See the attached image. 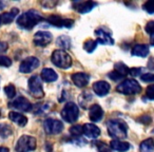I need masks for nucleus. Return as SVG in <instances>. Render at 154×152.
Listing matches in <instances>:
<instances>
[{"label": "nucleus", "mask_w": 154, "mask_h": 152, "mask_svg": "<svg viewBox=\"0 0 154 152\" xmlns=\"http://www.w3.org/2000/svg\"><path fill=\"white\" fill-rule=\"evenodd\" d=\"M109 77L111 78L112 80H115V82H117V80L122 79V76L120 74H118V73L116 72V71H112V72L109 73Z\"/></svg>", "instance_id": "39"}, {"label": "nucleus", "mask_w": 154, "mask_h": 152, "mask_svg": "<svg viewBox=\"0 0 154 152\" xmlns=\"http://www.w3.org/2000/svg\"><path fill=\"white\" fill-rule=\"evenodd\" d=\"M103 116V110L97 104H93L90 108H89V118H90L92 122H100L101 118Z\"/></svg>", "instance_id": "15"}, {"label": "nucleus", "mask_w": 154, "mask_h": 152, "mask_svg": "<svg viewBox=\"0 0 154 152\" xmlns=\"http://www.w3.org/2000/svg\"><path fill=\"white\" fill-rule=\"evenodd\" d=\"M130 144L126 143V141H118V139H113V141L110 143V148L112 150H116V151H119V152H125V151H128L130 149Z\"/></svg>", "instance_id": "21"}, {"label": "nucleus", "mask_w": 154, "mask_h": 152, "mask_svg": "<svg viewBox=\"0 0 154 152\" xmlns=\"http://www.w3.org/2000/svg\"><path fill=\"white\" fill-rule=\"evenodd\" d=\"M140 151L141 152H154L153 139L148 138L140 144Z\"/></svg>", "instance_id": "25"}, {"label": "nucleus", "mask_w": 154, "mask_h": 152, "mask_svg": "<svg viewBox=\"0 0 154 152\" xmlns=\"http://www.w3.org/2000/svg\"><path fill=\"white\" fill-rule=\"evenodd\" d=\"M56 45L63 50H68L71 48V39L68 36H59L56 40Z\"/></svg>", "instance_id": "24"}, {"label": "nucleus", "mask_w": 154, "mask_h": 152, "mask_svg": "<svg viewBox=\"0 0 154 152\" xmlns=\"http://www.w3.org/2000/svg\"><path fill=\"white\" fill-rule=\"evenodd\" d=\"M47 21L49 23H51L52 26H56V28H72L73 24H74V20L73 19H64L61 18L60 16L57 15H52L50 16L47 19Z\"/></svg>", "instance_id": "11"}, {"label": "nucleus", "mask_w": 154, "mask_h": 152, "mask_svg": "<svg viewBox=\"0 0 154 152\" xmlns=\"http://www.w3.org/2000/svg\"><path fill=\"white\" fill-rule=\"evenodd\" d=\"M5 92L9 98H13L16 95V89L14 87V85H9V86L5 87Z\"/></svg>", "instance_id": "32"}, {"label": "nucleus", "mask_w": 154, "mask_h": 152, "mask_svg": "<svg viewBox=\"0 0 154 152\" xmlns=\"http://www.w3.org/2000/svg\"><path fill=\"white\" fill-rule=\"evenodd\" d=\"M96 5L97 3L94 2V1H75V2H73V8L75 9V11L82 14L89 13Z\"/></svg>", "instance_id": "13"}, {"label": "nucleus", "mask_w": 154, "mask_h": 152, "mask_svg": "<svg viewBox=\"0 0 154 152\" xmlns=\"http://www.w3.org/2000/svg\"><path fill=\"white\" fill-rule=\"evenodd\" d=\"M95 35H96V42H99L101 45H114V39L111 37V35L108 32H106L103 28H98L95 30Z\"/></svg>", "instance_id": "14"}, {"label": "nucleus", "mask_w": 154, "mask_h": 152, "mask_svg": "<svg viewBox=\"0 0 154 152\" xmlns=\"http://www.w3.org/2000/svg\"><path fill=\"white\" fill-rule=\"evenodd\" d=\"M9 48L7 42H3V41H0V52H5Z\"/></svg>", "instance_id": "42"}, {"label": "nucleus", "mask_w": 154, "mask_h": 152, "mask_svg": "<svg viewBox=\"0 0 154 152\" xmlns=\"http://www.w3.org/2000/svg\"><path fill=\"white\" fill-rule=\"evenodd\" d=\"M82 133L89 138H96L100 135V129L94 124H85L82 126Z\"/></svg>", "instance_id": "17"}, {"label": "nucleus", "mask_w": 154, "mask_h": 152, "mask_svg": "<svg viewBox=\"0 0 154 152\" xmlns=\"http://www.w3.org/2000/svg\"><path fill=\"white\" fill-rule=\"evenodd\" d=\"M39 60L36 57H28L24 60H22V62L19 66V71L21 73H31L32 71H34L35 69H37L39 67Z\"/></svg>", "instance_id": "9"}, {"label": "nucleus", "mask_w": 154, "mask_h": 152, "mask_svg": "<svg viewBox=\"0 0 154 152\" xmlns=\"http://www.w3.org/2000/svg\"><path fill=\"white\" fill-rule=\"evenodd\" d=\"M37 141L34 136L31 135H22L17 141L15 146L16 152H30L36 149Z\"/></svg>", "instance_id": "6"}, {"label": "nucleus", "mask_w": 154, "mask_h": 152, "mask_svg": "<svg viewBox=\"0 0 154 152\" xmlns=\"http://www.w3.org/2000/svg\"><path fill=\"white\" fill-rule=\"evenodd\" d=\"M141 73V68H132L129 70V74L133 77H136V76H139Z\"/></svg>", "instance_id": "40"}, {"label": "nucleus", "mask_w": 154, "mask_h": 152, "mask_svg": "<svg viewBox=\"0 0 154 152\" xmlns=\"http://www.w3.org/2000/svg\"><path fill=\"white\" fill-rule=\"evenodd\" d=\"M70 133L72 134V136L74 137H80L82 133V126H79V125H76V126H73L72 128L70 129Z\"/></svg>", "instance_id": "31"}, {"label": "nucleus", "mask_w": 154, "mask_h": 152, "mask_svg": "<svg viewBox=\"0 0 154 152\" xmlns=\"http://www.w3.org/2000/svg\"><path fill=\"white\" fill-rule=\"evenodd\" d=\"M0 116H1V111H0Z\"/></svg>", "instance_id": "44"}, {"label": "nucleus", "mask_w": 154, "mask_h": 152, "mask_svg": "<svg viewBox=\"0 0 154 152\" xmlns=\"http://www.w3.org/2000/svg\"><path fill=\"white\" fill-rule=\"evenodd\" d=\"M96 146L98 148L99 152H112V149L110 148V146H108L107 144L103 143V141H96Z\"/></svg>", "instance_id": "34"}, {"label": "nucleus", "mask_w": 154, "mask_h": 152, "mask_svg": "<svg viewBox=\"0 0 154 152\" xmlns=\"http://www.w3.org/2000/svg\"><path fill=\"white\" fill-rule=\"evenodd\" d=\"M132 55L138 57H146L149 54V47L147 45H136L132 49Z\"/></svg>", "instance_id": "23"}, {"label": "nucleus", "mask_w": 154, "mask_h": 152, "mask_svg": "<svg viewBox=\"0 0 154 152\" xmlns=\"http://www.w3.org/2000/svg\"><path fill=\"white\" fill-rule=\"evenodd\" d=\"M72 80L74 82V85L78 88H84L87 85L89 84V80H90V76L86 73H75L72 75Z\"/></svg>", "instance_id": "16"}, {"label": "nucleus", "mask_w": 154, "mask_h": 152, "mask_svg": "<svg viewBox=\"0 0 154 152\" xmlns=\"http://www.w3.org/2000/svg\"><path fill=\"white\" fill-rule=\"evenodd\" d=\"M11 64H12V60L10 59L9 57H7V56L0 55V66L11 67Z\"/></svg>", "instance_id": "35"}, {"label": "nucleus", "mask_w": 154, "mask_h": 152, "mask_svg": "<svg viewBox=\"0 0 154 152\" xmlns=\"http://www.w3.org/2000/svg\"><path fill=\"white\" fill-rule=\"evenodd\" d=\"M138 120L139 122H141L143 124H146V125H149L150 123H151V117H150L149 115H143V116H141V117H139L138 118Z\"/></svg>", "instance_id": "41"}, {"label": "nucleus", "mask_w": 154, "mask_h": 152, "mask_svg": "<svg viewBox=\"0 0 154 152\" xmlns=\"http://www.w3.org/2000/svg\"><path fill=\"white\" fill-rule=\"evenodd\" d=\"M12 134V129L9 125L7 124H1L0 125V138H7Z\"/></svg>", "instance_id": "27"}, {"label": "nucleus", "mask_w": 154, "mask_h": 152, "mask_svg": "<svg viewBox=\"0 0 154 152\" xmlns=\"http://www.w3.org/2000/svg\"><path fill=\"white\" fill-rule=\"evenodd\" d=\"M114 68H115L114 71H116L118 74L122 75V77H125V76H127V75L129 74V68L125 64H122V62H117V64H115Z\"/></svg>", "instance_id": "26"}, {"label": "nucleus", "mask_w": 154, "mask_h": 152, "mask_svg": "<svg viewBox=\"0 0 154 152\" xmlns=\"http://www.w3.org/2000/svg\"><path fill=\"white\" fill-rule=\"evenodd\" d=\"M110 85L107 82H103V80H99L96 82L93 85V90H94L95 94L98 95V96H105L109 93L110 91Z\"/></svg>", "instance_id": "18"}, {"label": "nucleus", "mask_w": 154, "mask_h": 152, "mask_svg": "<svg viewBox=\"0 0 154 152\" xmlns=\"http://www.w3.org/2000/svg\"><path fill=\"white\" fill-rule=\"evenodd\" d=\"M0 152H9V149L5 147H0Z\"/></svg>", "instance_id": "43"}, {"label": "nucleus", "mask_w": 154, "mask_h": 152, "mask_svg": "<svg viewBox=\"0 0 154 152\" xmlns=\"http://www.w3.org/2000/svg\"><path fill=\"white\" fill-rule=\"evenodd\" d=\"M0 23H1V20H0Z\"/></svg>", "instance_id": "45"}, {"label": "nucleus", "mask_w": 154, "mask_h": 152, "mask_svg": "<svg viewBox=\"0 0 154 152\" xmlns=\"http://www.w3.org/2000/svg\"><path fill=\"white\" fill-rule=\"evenodd\" d=\"M41 20H43V17L39 12L35 11V10H30L18 17L17 24L18 26L24 29V30H32Z\"/></svg>", "instance_id": "1"}, {"label": "nucleus", "mask_w": 154, "mask_h": 152, "mask_svg": "<svg viewBox=\"0 0 154 152\" xmlns=\"http://www.w3.org/2000/svg\"><path fill=\"white\" fill-rule=\"evenodd\" d=\"M41 78L47 82H52L57 80L58 75L54 70L49 69V68H45L41 71Z\"/></svg>", "instance_id": "22"}, {"label": "nucleus", "mask_w": 154, "mask_h": 152, "mask_svg": "<svg viewBox=\"0 0 154 152\" xmlns=\"http://www.w3.org/2000/svg\"><path fill=\"white\" fill-rule=\"evenodd\" d=\"M116 91L125 95H134L141 92V87L137 82V80L125 79L116 87Z\"/></svg>", "instance_id": "3"}, {"label": "nucleus", "mask_w": 154, "mask_h": 152, "mask_svg": "<svg viewBox=\"0 0 154 152\" xmlns=\"http://www.w3.org/2000/svg\"><path fill=\"white\" fill-rule=\"evenodd\" d=\"M97 47L96 40H93V39H88V40L85 41L84 43V49L85 51H87L88 53H92Z\"/></svg>", "instance_id": "29"}, {"label": "nucleus", "mask_w": 154, "mask_h": 152, "mask_svg": "<svg viewBox=\"0 0 154 152\" xmlns=\"http://www.w3.org/2000/svg\"><path fill=\"white\" fill-rule=\"evenodd\" d=\"M9 117L12 122H14L15 124H17L20 127H24L28 124V118L23 115V114L19 113V112L11 111L9 113Z\"/></svg>", "instance_id": "19"}, {"label": "nucleus", "mask_w": 154, "mask_h": 152, "mask_svg": "<svg viewBox=\"0 0 154 152\" xmlns=\"http://www.w3.org/2000/svg\"><path fill=\"white\" fill-rule=\"evenodd\" d=\"M52 62L60 69H68L72 66V57L62 50H56L52 54Z\"/></svg>", "instance_id": "5"}, {"label": "nucleus", "mask_w": 154, "mask_h": 152, "mask_svg": "<svg viewBox=\"0 0 154 152\" xmlns=\"http://www.w3.org/2000/svg\"><path fill=\"white\" fill-rule=\"evenodd\" d=\"M143 10H145V11L148 12V13H150V14H153L154 13L153 2H152V1H147L146 3H143Z\"/></svg>", "instance_id": "37"}, {"label": "nucleus", "mask_w": 154, "mask_h": 152, "mask_svg": "<svg viewBox=\"0 0 154 152\" xmlns=\"http://www.w3.org/2000/svg\"><path fill=\"white\" fill-rule=\"evenodd\" d=\"M146 95H147L148 98L151 99V101L154 98V87H153V85H150V86L147 88V90H146Z\"/></svg>", "instance_id": "38"}, {"label": "nucleus", "mask_w": 154, "mask_h": 152, "mask_svg": "<svg viewBox=\"0 0 154 152\" xmlns=\"http://www.w3.org/2000/svg\"><path fill=\"white\" fill-rule=\"evenodd\" d=\"M60 115H61V117L66 123L74 124L78 119V116H79V108H78V106L76 104L72 103V101H69V103L66 104L63 109L61 110Z\"/></svg>", "instance_id": "4"}, {"label": "nucleus", "mask_w": 154, "mask_h": 152, "mask_svg": "<svg viewBox=\"0 0 154 152\" xmlns=\"http://www.w3.org/2000/svg\"><path fill=\"white\" fill-rule=\"evenodd\" d=\"M29 91H30L31 95L35 98H42L45 96V92H43L39 76L34 75L29 79Z\"/></svg>", "instance_id": "7"}, {"label": "nucleus", "mask_w": 154, "mask_h": 152, "mask_svg": "<svg viewBox=\"0 0 154 152\" xmlns=\"http://www.w3.org/2000/svg\"><path fill=\"white\" fill-rule=\"evenodd\" d=\"M141 77V80L143 82H153L154 80V75L152 73H146V74H143L140 76Z\"/></svg>", "instance_id": "36"}, {"label": "nucleus", "mask_w": 154, "mask_h": 152, "mask_svg": "<svg viewBox=\"0 0 154 152\" xmlns=\"http://www.w3.org/2000/svg\"><path fill=\"white\" fill-rule=\"evenodd\" d=\"M52 35L45 31H39L34 35V43L38 47H47L52 42Z\"/></svg>", "instance_id": "12"}, {"label": "nucleus", "mask_w": 154, "mask_h": 152, "mask_svg": "<svg viewBox=\"0 0 154 152\" xmlns=\"http://www.w3.org/2000/svg\"><path fill=\"white\" fill-rule=\"evenodd\" d=\"M43 129H45V133L50 135L54 134H59L62 130H63V124L60 120L54 119V118H48L43 123Z\"/></svg>", "instance_id": "8"}, {"label": "nucleus", "mask_w": 154, "mask_h": 152, "mask_svg": "<svg viewBox=\"0 0 154 152\" xmlns=\"http://www.w3.org/2000/svg\"><path fill=\"white\" fill-rule=\"evenodd\" d=\"M18 14H19V10L14 8V9H12L10 12H5L2 15L0 16V20L5 24L11 23V22H13V20L15 19V17Z\"/></svg>", "instance_id": "20"}, {"label": "nucleus", "mask_w": 154, "mask_h": 152, "mask_svg": "<svg viewBox=\"0 0 154 152\" xmlns=\"http://www.w3.org/2000/svg\"><path fill=\"white\" fill-rule=\"evenodd\" d=\"M50 109L49 104H38L34 106V113L35 114H41L47 112Z\"/></svg>", "instance_id": "30"}, {"label": "nucleus", "mask_w": 154, "mask_h": 152, "mask_svg": "<svg viewBox=\"0 0 154 152\" xmlns=\"http://www.w3.org/2000/svg\"><path fill=\"white\" fill-rule=\"evenodd\" d=\"M146 32L151 36V45H153V33H154V21H149L146 24Z\"/></svg>", "instance_id": "33"}, {"label": "nucleus", "mask_w": 154, "mask_h": 152, "mask_svg": "<svg viewBox=\"0 0 154 152\" xmlns=\"http://www.w3.org/2000/svg\"><path fill=\"white\" fill-rule=\"evenodd\" d=\"M9 107L12 109H16L19 110V111H23V112H29L32 110V105L31 103L26 98V97H17L15 101H11L9 104Z\"/></svg>", "instance_id": "10"}, {"label": "nucleus", "mask_w": 154, "mask_h": 152, "mask_svg": "<svg viewBox=\"0 0 154 152\" xmlns=\"http://www.w3.org/2000/svg\"><path fill=\"white\" fill-rule=\"evenodd\" d=\"M78 101H79V104L82 108H86L87 106H88V104L90 103V101H92V95L89 92H84L79 96Z\"/></svg>", "instance_id": "28"}, {"label": "nucleus", "mask_w": 154, "mask_h": 152, "mask_svg": "<svg viewBox=\"0 0 154 152\" xmlns=\"http://www.w3.org/2000/svg\"><path fill=\"white\" fill-rule=\"evenodd\" d=\"M107 128L109 135L113 138L118 141L122 138H126L128 133V126L122 119H110L107 123Z\"/></svg>", "instance_id": "2"}]
</instances>
